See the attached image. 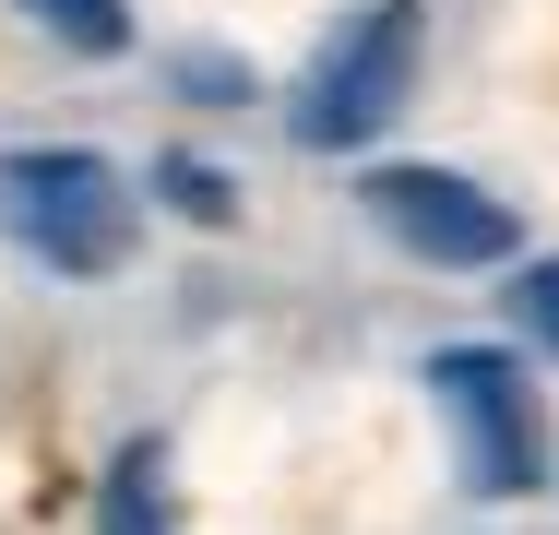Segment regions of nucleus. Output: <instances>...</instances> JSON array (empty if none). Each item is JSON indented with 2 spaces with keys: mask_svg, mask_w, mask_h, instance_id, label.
I'll return each instance as SVG.
<instances>
[{
  "mask_svg": "<svg viewBox=\"0 0 559 535\" xmlns=\"http://www.w3.org/2000/svg\"><path fill=\"white\" fill-rule=\"evenodd\" d=\"M0 226L48 262V274H119L131 262V238H143V214L119 191L108 155H84V143H24V155H0Z\"/></svg>",
  "mask_w": 559,
  "mask_h": 535,
  "instance_id": "1",
  "label": "nucleus"
},
{
  "mask_svg": "<svg viewBox=\"0 0 559 535\" xmlns=\"http://www.w3.org/2000/svg\"><path fill=\"white\" fill-rule=\"evenodd\" d=\"M417 48H429V12H417V0H369V12H345L334 36H322V60L298 72L286 131H298L310 155H357L393 107L417 96Z\"/></svg>",
  "mask_w": 559,
  "mask_h": 535,
  "instance_id": "2",
  "label": "nucleus"
},
{
  "mask_svg": "<svg viewBox=\"0 0 559 535\" xmlns=\"http://www.w3.org/2000/svg\"><path fill=\"white\" fill-rule=\"evenodd\" d=\"M429 405H441L452 464H464L476 500L548 488V405H536L524 357H500V345H441V357H429Z\"/></svg>",
  "mask_w": 559,
  "mask_h": 535,
  "instance_id": "3",
  "label": "nucleus"
},
{
  "mask_svg": "<svg viewBox=\"0 0 559 535\" xmlns=\"http://www.w3.org/2000/svg\"><path fill=\"white\" fill-rule=\"evenodd\" d=\"M369 214H381L417 262H441V274H476V262H512V250H524L512 203L476 191V179H452V167H369Z\"/></svg>",
  "mask_w": 559,
  "mask_h": 535,
  "instance_id": "4",
  "label": "nucleus"
},
{
  "mask_svg": "<svg viewBox=\"0 0 559 535\" xmlns=\"http://www.w3.org/2000/svg\"><path fill=\"white\" fill-rule=\"evenodd\" d=\"M96 535H179L167 524V452L155 440H119V464L96 476Z\"/></svg>",
  "mask_w": 559,
  "mask_h": 535,
  "instance_id": "5",
  "label": "nucleus"
},
{
  "mask_svg": "<svg viewBox=\"0 0 559 535\" xmlns=\"http://www.w3.org/2000/svg\"><path fill=\"white\" fill-rule=\"evenodd\" d=\"M60 48H84V60H119L131 48V0H24Z\"/></svg>",
  "mask_w": 559,
  "mask_h": 535,
  "instance_id": "6",
  "label": "nucleus"
},
{
  "mask_svg": "<svg viewBox=\"0 0 559 535\" xmlns=\"http://www.w3.org/2000/svg\"><path fill=\"white\" fill-rule=\"evenodd\" d=\"M155 191L191 214V226H226L238 214V191H226V167H203V155H155Z\"/></svg>",
  "mask_w": 559,
  "mask_h": 535,
  "instance_id": "7",
  "label": "nucleus"
},
{
  "mask_svg": "<svg viewBox=\"0 0 559 535\" xmlns=\"http://www.w3.org/2000/svg\"><path fill=\"white\" fill-rule=\"evenodd\" d=\"M179 84H203V107H238V96H250V72H238L226 48H179Z\"/></svg>",
  "mask_w": 559,
  "mask_h": 535,
  "instance_id": "8",
  "label": "nucleus"
},
{
  "mask_svg": "<svg viewBox=\"0 0 559 535\" xmlns=\"http://www.w3.org/2000/svg\"><path fill=\"white\" fill-rule=\"evenodd\" d=\"M512 298H524V333H536V345H559V262H536Z\"/></svg>",
  "mask_w": 559,
  "mask_h": 535,
  "instance_id": "9",
  "label": "nucleus"
}]
</instances>
